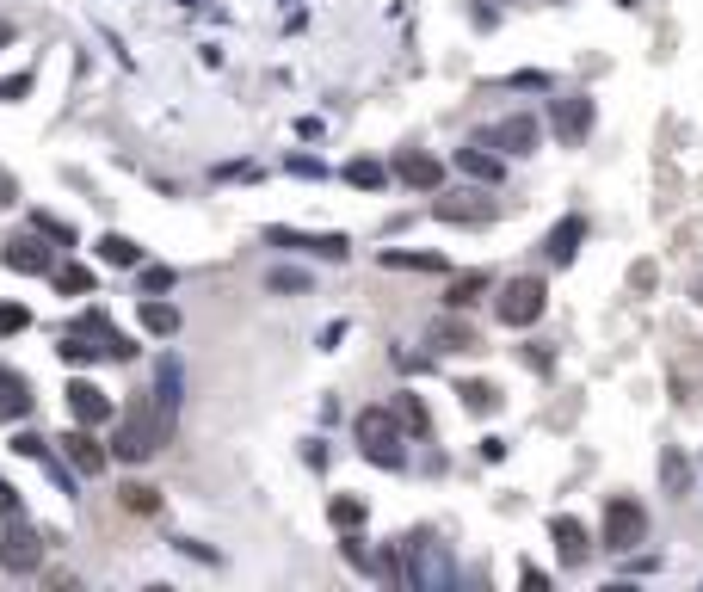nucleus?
<instances>
[{
  "label": "nucleus",
  "instance_id": "6e6552de",
  "mask_svg": "<svg viewBox=\"0 0 703 592\" xmlns=\"http://www.w3.org/2000/svg\"><path fill=\"white\" fill-rule=\"evenodd\" d=\"M395 179L414 185V192H438L444 185V167L432 155H420V148H407V155H395Z\"/></svg>",
  "mask_w": 703,
  "mask_h": 592
},
{
  "label": "nucleus",
  "instance_id": "dca6fc26",
  "mask_svg": "<svg viewBox=\"0 0 703 592\" xmlns=\"http://www.w3.org/2000/svg\"><path fill=\"white\" fill-rule=\"evenodd\" d=\"M99 259L105 266H142V247L130 235H99Z\"/></svg>",
  "mask_w": 703,
  "mask_h": 592
},
{
  "label": "nucleus",
  "instance_id": "72a5a7b5",
  "mask_svg": "<svg viewBox=\"0 0 703 592\" xmlns=\"http://www.w3.org/2000/svg\"><path fill=\"white\" fill-rule=\"evenodd\" d=\"M13 451H19V457H50V444L37 438V432H19V438H13Z\"/></svg>",
  "mask_w": 703,
  "mask_h": 592
},
{
  "label": "nucleus",
  "instance_id": "7ed1b4c3",
  "mask_svg": "<svg viewBox=\"0 0 703 592\" xmlns=\"http://www.w3.org/2000/svg\"><path fill=\"white\" fill-rule=\"evenodd\" d=\"M648 537V512H642V500H611L605 506V549H617V555H629V549H636Z\"/></svg>",
  "mask_w": 703,
  "mask_h": 592
},
{
  "label": "nucleus",
  "instance_id": "a878e982",
  "mask_svg": "<svg viewBox=\"0 0 703 592\" xmlns=\"http://www.w3.org/2000/svg\"><path fill=\"white\" fill-rule=\"evenodd\" d=\"M124 512H142V518H148V512H161V494H155V488H142V481H130V488H124Z\"/></svg>",
  "mask_w": 703,
  "mask_h": 592
},
{
  "label": "nucleus",
  "instance_id": "5701e85b",
  "mask_svg": "<svg viewBox=\"0 0 703 592\" xmlns=\"http://www.w3.org/2000/svg\"><path fill=\"white\" fill-rule=\"evenodd\" d=\"M457 395H463L469 414H494V407H500V389H494V383H463Z\"/></svg>",
  "mask_w": 703,
  "mask_h": 592
},
{
  "label": "nucleus",
  "instance_id": "4be33fe9",
  "mask_svg": "<svg viewBox=\"0 0 703 592\" xmlns=\"http://www.w3.org/2000/svg\"><path fill=\"white\" fill-rule=\"evenodd\" d=\"M50 284H56L62 296H87V290H93V272H87V266H56Z\"/></svg>",
  "mask_w": 703,
  "mask_h": 592
},
{
  "label": "nucleus",
  "instance_id": "1a4fd4ad",
  "mask_svg": "<svg viewBox=\"0 0 703 592\" xmlns=\"http://www.w3.org/2000/svg\"><path fill=\"white\" fill-rule=\"evenodd\" d=\"M0 259H7L13 272H56V259H50V247H37V235H13L7 247H0Z\"/></svg>",
  "mask_w": 703,
  "mask_h": 592
},
{
  "label": "nucleus",
  "instance_id": "f704fd0d",
  "mask_svg": "<svg viewBox=\"0 0 703 592\" xmlns=\"http://www.w3.org/2000/svg\"><path fill=\"white\" fill-rule=\"evenodd\" d=\"M31 93V74H13V81H0V105H13V99H25Z\"/></svg>",
  "mask_w": 703,
  "mask_h": 592
},
{
  "label": "nucleus",
  "instance_id": "2eb2a0df",
  "mask_svg": "<svg viewBox=\"0 0 703 592\" xmlns=\"http://www.w3.org/2000/svg\"><path fill=\"white\" fill-rule=\"evenodd\" d=\"M438 216H444V222H488L494 204H481V198L463 192V198H438Z\"/></svg>",
  "mask_w": 703,
  "mask_h": 592
},
{
  "label": "nucleus",
  "instance_id": "0eeeda50",
  "mask_svg": "<svg viewBox=\"0 0 703 592\" xmlns=\"http://www.w3.org/2000/svg\"><path fill=\"white\" fill-rule=\"evenodd\" d=\"M68 407H74V420H81V426H105L111 414H118L99 383H68Z\"/></svg>",
  "mask_w": 703,
  "mask_h": 592
},
{
  "label": "nucleus",
  "instance_id": "f257e3e1",
  "mask_svg": "<svg viewBox=\"0 0 703 592\" xmlns=\"http://www.w3.org/2000/svg\"><path fill=\"white\" fill-rule=\"evenodd\" d=\"M358 444H364L370 463L401 469V414H389V407H364L358 414Z\"/></svg>",
  "mask_w": 703,
  "mask_h": 592
},
{
  "label": "nucleus",
  "instance_id": "20e7f679",
  "mask_svg": "<svg viewBox=\"0 0 703 592\" xmlns=\"http://www.w3.org/2000/svg\"><path fill=\"white\" fill-rule=\"evenodd\" d=\"M0 562H7L13 574H31L37 562H44V543H37V531L19 512H7V525H0Z\"/></svg>",
  "mask_w": 703,
  "mask_h": 592
},
{
  "label": "nucleus",
  "instance_id": "c756f323",
  "mask_svg": "<svg viewBox=\"0 0 703 592\" xmlns=\"http://www.w3.org/2000/svg\"><path fill=\"white\" fill-rule=\"evenodd\" d=\"M31 229H37V235H50V241H62V247L74 241V229H68V222H56V216H44V210L31 216Z\"/></svg>",
  "mask_w": 703,
  "mask_h": 592
},
{
  "label": "nucleus",
  "instance_id": "58836bf2",
  "mask_svg": "<svg viewBox=\"0 0 703 592\" xmlns=\"http://www.w3.org/2000/svg\"><path fill=\"white\" fill-rule=\"evenodd\" d=\"M617 7H636V0H617Z\"/></svg>",
  "mask_w": 703,
  "mask_h": 592
},
{
  "label": "nucleus",
  "instance_id": "39448f33",
  "mask_svg": "<svg viewBox=\"0 0 703 592\" xmlns=\"http://www.w3.org/2000/svg\"><path fill=\"white\" fill-rule=\"evenodd\" d=\"M266 241H272V247H309V253H321V259H346V253H352L346 235H303V229H284V222H272Z\"/></svg>",
  "mask_w": 703,
  "mask_h": 592
},
{
  "label": "nucleus",
  "instance_id": "423d86ee",
  "mask_svg": "<svg viewBox=\"0 0 703 592\" xmlns=\"http://www.w3.org/2000/svg\"><path fill=\"white\" fill-rule=\"evenodd\" d=\"M549 537H555V555H562V568H580L586 555H592V543H586V525L580 518H549Z\"/></svg>",
  "mask_w": 703,
  "mask_h": 592
},
{
  "label": "nucleus",
  "instance_id": "7c9ffc66",
  "mask_svg": "<svg viewBox=\"0 0 703 592\" xmlns=\"http://www.w3.org/2000/svg\"><path fill=\"white\" fill-rule=\"evenodd\" d=\"M266 284H272V290H290V296H296V290H309V272H296V266H278V272H272Z\"/></svg>",
  "mask_w": 703,
  "mask_h": 592
},
{
  "label": "nucleus",
  "instance_id": "6ab92c4d",
  "mask_svg": "<svg viewBox=\"0 0 703 592\" xmlns=\"http://www.w3.org/2000/svg\"><path fill=\"white\" fill-rule=\"evenodd\" d=\"M432 346H438V352H469L475 333H469L463 321H438V327H432Z\"/></svg>",
  "mask_w": 703,
  "mask_h": 592
},
{
  "label": "nucleus",
  "instance_id": "412c9836",
  "mask_svg": "<svg viewBox=\"0 0 703 592\" xmlns=\"http://www.w3.org/2000/svg\"><path fill=\"white\" fill-rule=\"evenodd\" d=\"M142 327L167 340V333H179V309H173V303H142Z\"/></svg>",
  "mask_w": 703,
  "mask_h": 592
},
{
  "label": "nucleus",
  "instance_id": "393cba45",
  "mask_svg": "<svg viewBox=\"0 0 703 592\" xmlns=\"http://www.w3.org/2000/svg\"><path fill=\"white\" fill-rule=\"evenodd\" d=\"M346 179H352V185H364V192H377V185L389 179V167H383V161H352V167H346Z\"/></svg>",
  "mask_w": 703,
  "mask_h": 592
},
{
  "label": "nucleus",
  "instance_id": "c9c22d12",
  "mask_svg": "<svg viewBox=\"0 0 703 592\" xmlns=\"http://www.w3.org/2000/svg\"><path fill=\"white\" fill-rule=\"evenodd\" d=\"M13 198H19V185H13V173H7V167H0V210H7Z\"/></svg>",
  "mask_w": 703,
  "mask_h": 592
},
{
  "label": "nucleus",
  "instance_id": "4468645a",
  "mask_svg": "<svg viewBox=\"0 0 703 592\" xmlns=\"http://www.w3.org/2000/svg\"><path fill=\"white\" fill-rule=\"evenodd\" d=\"M31 414V383L19 370H0V420H25Z\"/></svg>",
  "mask_w": 703,
  "mask_h": 592
},
{
  "label": "nucleus",
  "instance_id": "f8f14e48",
  "mask_svg": "<svg viewBox=\"0 0 703 592\" xmlns=\"http://www.w3.org/2000/svg\"><path fill=\"white\" fill-rule=\"evenodd\" d=\"M488 148H506V155H531L537 148V118H506L488 130Z\"/></svg>",
  "mask_w": 703,
  "mask_h": 592
},
{
  "label": "nucleus",
  "instance_id": "2f4dec72",
  "mask_svg": "<svg viewBox=\"0 0 703 592\" xmlns=\"http://www.w3.org/2000/svg\"><path fill=\"white\" fill-rule=\"evenodd\" d=\"M62 358H68V364H93V358H99V346H87L81 333H68V340H62Z\"/></svg>",
  "mask_w": 703,
  "mask_h": 592
},
{
  "label": "nucleus",
  "instance_id": "b1692460",
  "mask_svg": "<svg viewBox=\"0 0 703 592\" xmlns=\"http://www.w3.org/2000/svg\"><path fill=\"white\" fill-rule=\"evenodd\" d=\"M383 266H407V272H444L438 253H383Z\"/></svg>",
  "mask_w": 703,
  "mask_h": 592
},
{
  "label": "nucleus",
  "instance_id": "bb28decb",
  "mask_svg": "<svg viewBox=\"0 0 703 592\" xmlns=\"http://www.w3.org/2000/svg\"><path fill=\"white\" fill-rule=\"evenodd\" d=\"M660 475H666V488H673V494H685V488H691V469H685V457H679V451H666V457H660Z\"/></svg>",
  "mask_w": 703,
  "mask_h": 592
},
{
  "label": "nucleus",
  "instance_id": "4c0bfd02",
  "mask_svg": "<svg viewBox=\"0 0 703 592\" xmlns=\"http://www.w3.org/2000/svg\"><path fill=\"white\" fill-rule=\"evenodd\" d=\"M13 506H19V500H13V481L0 475V512H13Z\"/></svg>",
  "mask_w": 703,
  "mask_h": 592
},
{
  "label": "nucleus",
  "instance_id": "ddd939ff",
  "mask_svg": "<svg viewBox=\"0 0 703 592\" xmlns=\"http://www.w3.org/2000/svg\"><path fill=\"white\" fill-rule=\"evenodd\" d=\"M580 241H586V216H562V222H555V229H549L543 253L555 259V266H568V259L580 253Z\"/></svg>",
  "mask_w": 703,
  "mask_h": 592
},
{
  "label": "nucleus",
  "instance_id": "cd10ccee",
  "mask_svg": "<svg viewBox=\"0 0 703 592\" xmlns=\"http://www.w3.org/2000/svg\"><path fill=\"white\" fill-rule=\"evenodd\" d=\"M327 518H333V525H346V531H358V525H364V500H352V494H346V500H333V506H327Z\"/></svg>",
  "mask_w": 703,
  "mask_h": 592
},
{
  "label": "nucleus",
  "instance_id": "e433bc0d",
  "mask_svg": "<svg viewBox=\"0 0 703 592\" xmlns=\"http://www.w3.org/2000/svg\"><path fill=\"white\" fill-rule=\"evenodd\" d=\"M216 179H253V161H241V167H235V161H229V167H216Z\"/></svg>",
  "mask_w": 703,
  "mask_h": 592
},
{
  "label": "nucleus",
  "instance_id": "9d476101",
  "mask_svg": "<svg viewBox=\"0 0 703 592\" xmlns=\"http://www.w3.org/2000/svg\"><path fill=\"white\" fill-rule=\"evenodd\" d=\"M549 124H555V136L562 142H580L586 130H592V99H555V111H549Z\"/></svg>",
  "mask_w": 703,
  "mask_h": 592
},
{
  "label": "nucleus",
  "instance_id": "a211bd4d",
  "mask_svg": "<svg viewBox=\"0 0 703 592\" xmlns=\"http://www.w3.org/2000/svg\"><path fill=\"white\" fill-rule=\"evenodd\" d=\"M395 414H401V426L414 432V438H426V432H432V414H426V401H420V395H395Z\"/></svg>",
  "mask_w": 703,
  "mask_h": 592
},
{
  "label": "nucleus",
  "instance_id": "473e14b6",
  "mask_svg": "<svg viewBox=\"0 0 703 592\" xmlns=\"http://www.w3.org/2000/svg\"><path fill=\"white\" fill-rule=\"evenodd\" d=\"M25 321H31V315H25L19 303H0V333H25Z\"/></svg>",
  "mask_w": 703,
  "mask_h": 592
},
{
  "label": "nucleus",
  "instance_id": "aec40b11",
  "mask_svg": "<svg viewBox=\"0 0 703 592\" xmlns=\"http://www.w3.org/2000/svg\"><path fill=\"white\" fill-rule=\"evenodd\" d=\"M457 167H463L469 179H488V185L500 179V161L488 155V148H463V155H457Z\"/></svg>",
  "mask_w": 703,
  "mask_h": 592
},
{
  "label": "nucleus",
  "instance_id": "f03ea898",
  "mask_svg": "<svg viewBox=\"0 0 703 592\" xmlns=\"http://www.w3.org/2000/svg\"><path fill=\"white\" fill-rule=\"evenodd\" d=\"M543 303H549L543 278H506V284H500V303H494V315H500L506 327H531V321L543 315Z\"/></svg>",
  "mask_w": 703,
  "mask_h": 592
},
{
  "label": "nucleus",
  "instance_id": "9b49d317",
  "mask_svg": "<svg viewBox=\"0 0 703 592\" xmlns=\"http://www.w3.org/2000/svg\"><path fill=\"white\" fill-rule=\"evenodd\" d=\"M62 451H68V463L81 469V475H99V469H105V444L93 438V426H74V432L62 438Z\"/></svg>",
  "mask_w": 703,
  "mask_h": 592
},
{
  "label": "nucleus",
  "instance_id": "f3484780",
  "mask_svg": "<svg viewBox=\"0 0 703 592\" xmlns=\"http://www.w3.org/2000/svg\"><path fill=\"white\" fill-rule=\"evenodd\" d=\"M488 284H494L488 272H463V278H451V290H444V303H451V309H469V303H475V296L488 290Z\"/></svg>",
  "mask_w": 703,
  "mask_h": 592
},
{
  "label": "nucleus",
  "instance_id": "c85d7f7f",
  "mask_svg": "<svg viewBox=\"0 0 703 592\" xmlns=\"http://www.w3.org/2000/svg\"><path fill=\"white\" fill-rule=\"evenodd\" d=\"M173 284H179L173 266H148V272H142V296H161V290H173Z\"/></svg>",
  "mask_w": 703,
  "mask_h": 592
}]
</instances>
